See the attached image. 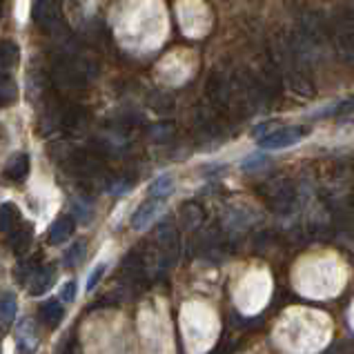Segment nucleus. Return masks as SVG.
Here are the masks:
<instances>
[{"mask_svg": "<svg viewBox=\"0 0 354 354\" xmlns=\"http://www.w3.org/2000/svg\"><path fill=\"white\" fill-rule=\"evenodd\" d=\"M18 100V85L9 74H0V109L14 105Z\"/></svg>", "mask_w": 354, "mask_h": 354, "instance_id": "obj_15", "label": "nucleus"}, {"mask_svg": "<svg viewBox=\"0 0 354 354\" xmlns=\"http://www.w3.org/2000/svg\"><path fill=\"white\" fill-rule=\"evenodd\" d=\"M171 189H174V180H171V176H160L149 185V196L165 201V196L171 194Z\"/></svg>", "mask_w": 354, "mask_h": 354, "instance_id": "obj_17", "label": "nucleus"}, {"mask_svg": "<svg viewBox=\"0 0 354 354\" xmlns=\"http://www.w3.org/2000/svg\"><path fill=\"white\" fill-rule=\"evenodd\" d=\"M60 354H76V348H74V343H65L63 350H60Z\"/></svg>", "mask_w": 354, "mask_h": 354, "instance_id": "obj_22", "label": "nucleus"}, {"mask_svg": "<svg viewBox=\"0 0 354 354\" xmlns=\"http://www.w3.org/2000/svg\"><path fill=\"white\" fill-rule=\"evenodd\" d=\"M103 274H105V263H100V266H96V270L89 274V279H87V292H94V288L98 286V281L103 279Z\"/></svg>", "mask_w": 354, "mask_h": 354, "instance_id": "obj_19", "label": "nucleus"}, {"mask_svg": "<svg viewBox=\"0 0 354 354\" xmlns=\"http://www.w3.org/2000/svg\"><path fill=\"white\" fill-rule=\"evenodd\" d=\"M40 270V266H38V261H34V259H29V261H23L20 266L16 268V281L18 283H32V279H34V274Z\"/></svg>", "mask_w": 354, "mask_h": 354, "instance_id": "obj_18", "label": "nucleus"}, {"mask_svg": "<svg viewBox=\"0 0 354 354\" xmlns=\"http://www.w3.org/2000/svg\"><path fill=\"white\" fill-rule=\"evenodd\" d=\"M54 286V270L52 268H40L36 274H34V279H32V283H29V292H32L34 297H40V295H45V292Z\"/></svg>", "mask_w": 354, "mask_h": 354, "instance_id": "obj_14", "label": "nucleus"}, {"mask_svg": "<svg viewBox=\"0 0 354 354\" xmlns=\"http://www.w3.org/2000/svg\"><path fill=\"white\" fill-rule=\"evenodd\" d=\"M76 281H67L63 290H60V301H65V303H72L76 299Z\"/></svg>", "mask_w": 354, "mask_h": 354, "instance_id": "obj_20", "label": "nucleus"}, {"mask_svg": "<svg viewBox=\"0 0 354 354\" xmlns=\"http://www.w3.org/2000/svg\"><path fill=\"white\" fill-rule=\"evenodd\" d=\"M0 16H3V7H0Z\"/></svg>", "mask_w": 354, "mask_h": 354, "instance_id": "obj_23", "label": "nucleus"}, {"mask_svg": "<svg viewBox=\"0 0 354 354\" xmlns=\"http://www.w3.org/2000/svg\"><path fill=\"white\" fill-rule=\"evenodd\" d=\"M87 257V243L85 241H76L72 248L65 252V266L67 268H78L80 263Z\"/></svg>", "mask_w": 354, "mask_h": 354, "instance_id": "obj_16", "label": "nucleus"}, {"mask_svg": "<svg viewBox=\"0 0 354 354\" xmlns=\"http://www.w3.org/2000/svg\"><path fill=\"white\" fill-rule=\"evenodd\" d=\"M337 112H354V98L348 100V103L339 105V107H337Z\"/></svg>", "mask_w": 354, "mask_h": 354, "instance_id": "obj_21", "label": "nucleus"}, {"mask_svg": "<svg viewBox=\"0 0 354 354\" xmlns=\"http://www.w3.org/2000/svg\"><path fill=\"white\" fill-rule=\"evenodd\" d=\"M20 60V47L14 43V40L9 38H3L0 40V69H12L18 65Z\"/></svg>", "mask_w": 354, "mask_h": 354, "instance_id": "obj_12", "label": "nucleus"}, {"mask_svg": "<svg viewBox=\"0 0 354 354\" xmlns=\"http://www.w3.org/2000/svg\"><path fill=\"white\" fill-rule=\"evenodd\" d=\"M263 198L274 214H290L297 205V189L286 180H281V183L272 185V189L263 192Z\"/></svg>", "mask_w": 354, "mask_h": 354, "instance_id": "obj_2", "label": "nucleus"}, {"mask_svg": "<svg viewBox=\"0 0 354 354\" xmlns=\"http://www.w3.org/2000/svg\"><path fill=\"white\" fill-rule=\"evenodd\" d=\"M34 23L43 32H52L58 23V9L56 0H36L34 3Z\"/></svg>", "mask_w": 354, "mask_h": 354, "instance_id": "obj_4", "label": "nucleus"}, {"mask_svg": "<svg viewBox=\"0 0 354 354\" xmlns=\"http://www.w3.org/2000/svg\"><path fill=\"white\" fill-rule=\"evenodd\" d=\"M74 230H76V221L72 216H58L54 223L49 225L47 241L52 243V245H60V243H65L74 234Z\"/></svg>", "mask_w": 354, "mask_h": 354, "instance_id": "obj_7", "label": "nucleus"}, {"mask_svg": "<svg viewBox=\"0 0 354 354\" xmlns=\"http://www.w3.org/2000/svg\"><path fill=\"white\" fill-rule=\"evenodd\" d=\"M16 339H18V348L27 352V354H32L38 346V332H36V326H34V321L32 319H25V321H20V326L16 330Z\"/></svg>", "mask_w": 354, "mask_h": 354, "instance_id": "obj_9", "label": "nucleus"}, {"mask_svg": "<svg viewBox=\"0 0 354 354\" xmlns=\"http://www.w3.org/2000/svg\"><path fill=\"white\" fill-rule=\"evenodd\" d=\"M163 203H165L163 198H151L149 196L145 203L134 212V216H131V227H134V230H145L151 223V221L156 218L158 212L163 209Z\"/></svg>", "mask_w": 354, "mask_h": 354, "instance_id": "obj_5", "label": "nucleus"}, {"mask_svg": "<svg viewBox=\"0 0 354 354\" xmlns=\"http://www.w3.org/2000/svg\"><path fill=\"white\" fill-rule=\"evenodd\" d=\"M3 174H5V178L14 180V183H20V180L29 174V156L25 151H16V154H12L5 163Z\"/></svg>", "mask_w": 354, "mask_h": 354, "instance_id": "obj_6", "label": "nucleus"}, {"mask_svg": "<svg viewBox=\"0 0 354 354\" xmlns=\"http://www.w3.org/2000/svg\"><path fill=\"white\" fill-rule=\"evenodd\" d=\"M308 129L306 127H281L272 134L261 136L259 147L261 149H286L290 145H297L301 138H306Z\"/></svg>", "mask_w": 354, "mask_h": 354, "instance_id": "obj_3", "label": "nucleus"}, {"mask_svg": "<svg viewBox=\"0 0 354 354\" xmlns=\"http://www.w3.org/2000/svg\"><path fill=\"white\" fill-rule=\"evenodd\" d=\"M92 65H87L85 60L78 58H65L56 65V80L65 87H85L92 78Z\"/></svg>", "mask_w": 354, "mask_h": 354, "instance_id": "obj_1", "label": "nucleus"}, {"mask_svg": "<svg viewBox=\"0 0 354 354\" xmlns=\"http://www.w3.org/2000/svg\"><path fill=\"white\" fill-rule=\"evenodd\" d=\"M20 225V212L14 203H3L0 205V232L3 234H12V232Z\"/></svg>", "mask_w": 354, "mask_h": 354, "instance_id": "obj_13", "label": "nucleus"}, {"mask_svg": "<svg viewBox=\"0 0 354 354\" xmlns=\"http://www.w3.org/2000/svg\"><path fill=\"white\" fill-rule=\"evenodd\" d=\"M65 317V308L60 306L58 299H52V301H45L43 306H40V319L47 328H56L60 321Z\"/></svg>", "mask_w": 354, "mask_h": 354, "instance_id": "obj_11", "label": "nucleus"}, {"mask_svg": "<svg viewBox=\"0 0 354 354\" xmlns=\"http://www.w3.org/2000/svg\"><path fill=\"white\" fill-rule=\"evenodd\" d=\"M18 301L12 292H0V330H9L16 321Z\"/></svg>", "mask_w": 354, "mask_h": 354, "instance_id": "obj_10", "label": "nucleus"}, {"mask_svg": "<svg viewBox=\"0 0 354 354\" xmlns=\"http://www.w3.org/2000/svg\"><path fill=\"white\" fill-rule=\"evenodd\" d=\"M34 241V227L29 223H20L12 234H9V248L14 250V254H27V250L32 248Z\"/></svg>", "mask_w": 354, "mask_h": 354, "instance_id": "obj_8", "label": "nucleus"}]
</instances>
